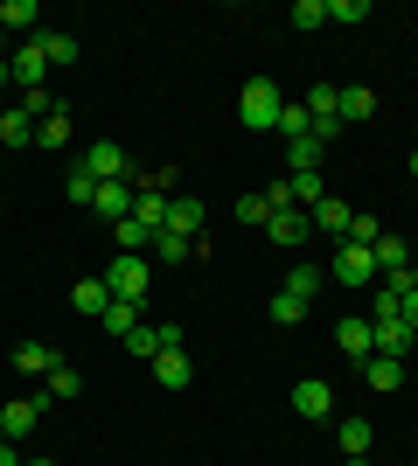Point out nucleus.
<instances>
[{
	"instance_id": "c85d7f7f",
	"label": "nucleus",
	"mask_w": 418,
	"mask_h": 466,
	"mask_svg": "<svg viewBox=\"0 0 418 466\" xmlns=\"http://www.w3.org/2000/svg\"><path fill=\"white\" fill-rule=\"evenodd\" d=\"M189 251H196V237H181V230H154V258H160V265H181Z\"/></svg>"
},
{
	"instance_id": "4c0bfd02",
	"label": "nucleus",
	"mask_w": 418,
	"mask_h": 466,
	"mask_svg": "<svg viewBox=\"0 0 418 466\" xmlns=\"http://www.w3.org/2000/svg\"><path fill=\"white\" fill-rule=\"evenodd\" d=\"M370 15V0H328V21H362Z\"/></svg>"
},
{
	"instance_id": "7ed1b4c3",
	"label": "nucleus",
	"mask_w": 418,
	"mask_h": 466,
	"mask_svg": "<svg viewBox=\"0 0 418 466\" xmlns=\"http://www.w3.org/2000/svg\"><path fill=\"white\" fill-rule=\"evenodd\" d=\"M307 118H314V139L328 147V139L342 133V84H314V91H307Z\"/></svg>"
},
{
	"instance_id": "6ab92c4d",
	"label": "nucleus",
	"mask_w": 418,
	"mask_h": 466,
	"mask_svg": "<svg viewBox=\"0 0 418 466\" xmlns=\"http://www.w3.org/2000/svg\"><path fill=\"white\" fill-rule=\"evenodd\" d=\"M98 216L126 223V216H133V181H98Z\"/></svg>"
},
{
	"instance_id": "f03ea898",
	"label": "nucleus",
	"mask_w": 418,
	"mask_h": 466,
	"mask_svg": "<svg viewBox=\"0 0 418 466\" xmlns=\"http://www.w3.org/2000/svg\"><path fill=\"white\" fill-rule=\"evenodd\" d=\"M105 286H112V299H133V307H147V286H154V272H147V258H133V251H119L112 265H105Z\"/></svg>"
},
{
	"instance_id": "9d476101",
	"label": "nucleus",
	"mask_w": 418,
	"mask_h": 466,
	"mask_svg": "<svg viewBox=\"0 0 418 466\" xmlns=\"http://www.w3.org/2000/svg\"><path fill=\"white\" fill-rule=\"evenodd\" d=\"M0 28L36 42V35H42V7H36V0H0Z\"/></svg>"
},
{
	"instance_id": "a878e982",
	"label": "nucleus",
	"mask_w": 418,
	"mask_h": 466,
	"mask_svg": "<svg viewBox=\"0 0 418 466\" xmlns=\"http://www.w3.org/2000/svg\"><path fill=\"white\" fill-rule=\"evenodd\" d=\"M28 139H36V118L21 112V105H15V112H0V147H28Z\"/></svg>"
},
{
	"instance_id": "ea45409f",
	"label": "nucleus",
	"mask_w": 418,
	"mask_h": 466,
	"mask_svg": "<svg viewBox=\"0 0 418 466\" xmlns=\"http://www.w3.org/2000/svg\"><path fill=\"white\" fill-rule=\"evenodd\" d=\"M0 466H28V460L15 452V439H0Z\"/></svg>"
},
{
	"instance_id": "1a4fd4ad",
	"label": "nucleus",
	"mask_w": 418,
	"mask_h": 466,
	"mask_svg": "<svg viewBox=\"0 0 418 466\" xmlns=\"http://www.w3.org/2000/svg\"><path fill=\"white\" fill-rule=\"evenodd\" d=\"M335 349L356 355V362H370V355H377V341H370V320H362V313H342V320H335Z\"/></svg>"
},
{
	"instance_id": "4468645a",
	"label": "nucleus",
	"mask_w": 418,
	"mask_h": 466,
	"mask_svg": "<svg viewBox=\"0 0 418 466\" xmlns=\"http://www.w3.org/2000/svg\"><path fill=\"white\" fill-rule=\"evenodd\" d=\"M70 307H77L84 320H98V313L112 307V286H105V279H77V286H70Z\"/></svg>"
},
{
	"instance_id": "5701e85b",
	"label": "nucleus",
	"mask_w": 418,
	"mask_h": 466,
	"mask_svg": "<svg viewBox=\"0 0 418 466\" xmlns=\"http://www.w3.org/2000/svg\"><path fill=\"white\" fill-rule=\"evenodd\" d=\"M77 390H84V376L70 370V362H56V370L42 376V397H49V404H70V397H77Z\"/></svg>"
},
{
	"instance_id": "a211bd4d",
	"label": "nucleus",
	"mask_w": 418,
	"mask_h": 466,
	"mask_svg": "<svg viewBox=\"0 0 418 466\" xmlns=\"http://www.w3.org/2000/svg\"><path fill=\"white\" fill-rule=\"evenodd\" d=\"M56 362H63V355L49 349V341H21V349H15V370H21V376H49Z\"/></svg>"
},
{
	"instance_id": "f3484780",
	"label": "nucleus",
	"mask_w": 418,
	"mask_h": 466,
	"mask_svg": "<svg viewBox=\"0 0 418 466\" xmlns=\"http://www.w3.org/2000/svg\"><path fill=\"white\" fill-rule=\"evenodd\" d=\"M168 230L202 237V202H196V195H168Z\"/></svg>"
},
{
	"instance_id": "6e6552de",
	"label": "nucleus",
	"mask_w": 418,
	"mask_h": 466,
	"mask_svg": "<svg viewBox=\"0 0 418 466\" xmlns=\"http://www.w3.org/2000/svg\"><path fill=\"white\" fill-rule=\"evenodd\" d=\"M293 410H300V418H314V425H328V418H335V390L307 376V383H293Z\"/></svg>"
},
{
	"instance_id": "dca6fc26",
	"label": "nucleus",
	"mask_w": 418,
	"mask_h": 466,
	"mask_svg": "<svg viewBox=\"0 0 418 466\" xmlns=\"http://www.w3.org/2000/svg\"><path fill=\"white\" fill-rule=\"evenodd\" d=\"M126 349H133V355H147V362H154V355L181 349V328H168V320H160V328H139L133 341H126Z\"/></svg>"
},
{
	"instance_id": "72a5a7b5",
	"label": "nucleus",
	"mask_w": 418,
	"mask_h": 466,
	"mask_svg": "<svg viewBox=\"0 0 418 466\" xmlns=\"http://www.w3.org/2000/svg\"><path fill=\"white\" fill-rule=\"evenodd\" d=\"M286 292H293V299H314L321 292V265H300V272L286 279Z\"/></svg>"
},
{
	"instance_id": "58836bf2",
	"label": "nucleus",
	"mask_w": 418,
	"mask_h": 466,
	"mask_svg": "<svg viewBox=\"0 0 418 466\" xmlns=\"http://www.w3.org/2000/svg\"><path fill=\"white\" fill-rule=\"evenodd\" d=\"M398 320H404V328L418 334V292H404V307H398Z\"/></svg>"
},
{
	"instance_id": "393cba45",
	"label": "nucleus",
	"mask_w": 418,
	"mask_h": 466,
	"mask_svg": "<svg viewBox=\"0 0 418 466\" xmlns=\"http://www.w3.org/2000/svg\"><path fill=\"white\" fill-rule=\"evenodd\" d=\"M370 112H377V97L362 91V84H342V126H362Z\"/></svg>"
},
{
	"instance_id": "c03bdc74",
	"label": "nucleus",
	"mask_w": 418,
	"mask_h": 466,
	"mask_svg": "<svg viewBox=\"0 0 418 466\" xmlns=\"http://www.w3.org/2000/svg\"><path fill=\"white\" fill-rule=\"evenodd\" d=\"M0 49H7V28H0Z\"/></svg>"
},
{
	"instance_id": "79ce46f5",
	"label": "nucleus",
	"mask_w": 418,
	"mask_h": 466,
	"mask_svg": "<svg viewBox=\"0 0 418 466\" xmlns=\"http://www.w3.org/2000/svg\"><path fill=\"white\" fill-rule=\"evenodd\" d=\"M349 466H370V452H362V460H349Z\"/></svg>"
},
{
	"instance_id": "cd10ccee",
	"label": "nucleus",
	"mask_w": 418,
	"mask_h": 466,
	"mask_svg": "<svg viewBox=\"0 0 418 466\" xmlns=\"http://www.w3.org/2000/svg\"><path fill=\"white\" fill-rule=\"evenodd\" d=\"M335 439H342V452H349V460H362V452H370V418H342Z\"/></svg>"
},
{
	"instance_id": "a18cd8bd",
	"label": "nucleus",
	"mask_w": 418,
	"mask_h": 466,
	"mask_svg": "<svg viewBox=\"0 0 418 466\" xmlns=\"http://www.w3.org/2000/svg\"><path fill=\"white\" fill-rule=\"evenodd\" d=\"M412 175H418V154H412Z\"/></svg>"
},
{
	"instance_id": "c9c22d12",
	"label": "nucleus",
	"mask_w": 418,
	"mask_h": 466,
	"mask_svg": "<svg viewBox=\"0 0 418 466\" xmlns=\"http://www.w3.org/2000/svg\"><path fill=\"white\" fill-rule=\"evenodd\" d=\"M300 313H307V299H293V292H279V299H272V320H279V328H293Z\"/></svg>"
},
{
	"instance_id": "a19ab883",
	"label": "nucleus",
	"mask_w": 418,
	"mask_h": 466,
	"mask_svg": "<svg viewBox=\"0 0 418 466\" xmlns=\"http://www.w3.org/2000/svg\"><path fill=\"white\" fill-rule=\"evenodd\" d=\"M404 286H412V292H418V265H412V272H404Z\"/></svg>"
},
{
	"instance_id": "f8f14e48",
	"label": "nucleus",
	"mask_w": 418,
	"mask_h": 466,
	"mask_svg": "<svg viewBox=\"0 0 418 466\" xmlns=\"http://www.w3.org/2000/svg\"><path fill=\"white\" fill-rule=\"evenodd\" d=\"M98 328L112 334V341H133V334L147 328V320H139V307H133V299H112V307L98 313Z\"/></svg>"
},
{
	"instance_id": "c756f323",
	"label": "nucleus",
	"mask_w": 418,
	"mask_h": 466,
	"mask_svg": "<svg viewBox=\"0 0 418 466\" xmlns=\"http://www.w3.org/2000/svg\"><path fill=\"white\" fill-rule=\"evenodd\" d=\"M42 56H49V63H77V35H63V28H42Z\"/></svg>"
},
{
	"instance_id": "2eb2a0df",
	"label": "nucleus",
	"mask_w": 418,
	"mask_h": 466,
	"mask_svg": "<svg viewBox=\"0 0 418 466\" xmlns=\"http://www.w3.org/2000/svg\"><path fill=\"white\" fill-rule=\"evenodd\" d=\"M42 70H49L42 42H21V49H15V84H21V91H42Z\"/></svg>"
},
{
	"instance_id": "423d86ee",
	"label": "nucleus",
	"mask_w": 418,
	"mask_h": 466,
	"mask_svg": "<svg viewBox=\"0 0 418 466\" xmlns=\"http://www.w3.org/2000/svg\"><path fill=\"white\" fill-rule=\"evenodd\" d=\"M42 410H49V397H15V404H0V439H28V431L42 425Z\"/></svg>"
},
{
	"instance_id": "9b49d317",
	"label": "nucleus",
	"mask_w": 418,
	"mask_h": 466,
	"mask_svg": "<svg viewBox=\"0 0 418 466\" xmlns=\"http://www.w3.org/2000/svg\"><path fill=\"white\" fill-rule=\"evenodd\" d=\"M307 230H314L307 209H272L265 216V237H272V244H307Z\"/></svg>"
},
{
	"instance_id": "f704fd0d",
	"label": "nucleus",
	"mask_w": 418,
	"mask_h": 466,
	"mask_svg": "<svg viewBox=\"0 0 418 466\" xmlns=\"http://www.w3.org/2000/svg\"><path fill=\"white\" fill-rule=\"evenodd\" d=\"M272 216V195H238V223H265Z\"/></svg>"
},
{
	"instance_id": "39448f33",
	"label": "nucleus",
	"mask_w": 418,
	"mask_h": 466,
	"mask_svg": "<svg viewBox=\"0 0 418 466\" xmlns=\"http://www.w3.org/2000/svg\"><path fill=\"white\" fill-rule=\"evenodd\" d=\"M328 272H335V286H370V279H377V258H370V244H342Z\"/></svg>"
},
{
	"instance_id": "f257e3e1",
	"label": "nucleus",
	"mask_w": 418,
	"mask_h": 466,
	"mask_svg": "<svg viewBox=\"0 0 418 466\" xmlns=\"http://www.w3.org/2000/svg\"><path fill=\"white\" fill-rule=\"evenodd\" d=\"M279 112H286V97H279L272 77H251L238 91V118L251 126V133H279Z\"/></svg>"
},
{
	"instance_id": "4be33fe9",
	"label": "nucleus",
	"mask_w": 418,
	"mask_h": 466,
	"mask_svg": "<svg viewBox=\"0 0 418 466\" xmlns=\"http://www.w3.org/2000/svg\"><path fill=\"white\" fill-rule=\"evenodd\" d=\"M362 383H370V390H398L404 362H398V355H370V362H362Z\"/></svg>"
},
{
	"instance_id": "2f4dec72",
	"label": "nucleus",
	"mask_w": 418,
	"mask_h": 466,
	"mask_svg": "<svg viewBox=\"0 0 418 466\" xmlns=\"http://www.w3.org/2000/svg\"><path fill=\"white\" fill-rule=\"evenodd\" d=\"M63 195H70L77 209H98V181L84 175V167H77V175H70V181H63Z\"/></svg>"
},
{
	"instance_id": "aec40b11",
	"label": "nucleus",
	"mask_w": 418,
	"mask_h": 466,
	"mask_svg": "<svg viewBox=\"0 0 418 466\" xmlns=\"http://www.w3.org/2000/svg\"><path fill=\"white\" fill-rule=\"evenodd\" d=\"M286 175H321V139H286Z\"/></svg>"
},
{
	"instance_id": "473e14b6",
	"label": "nucleus",
	"mask_w": 418,
	"mask_h": 466,
	"mask_svg": "<svg viewBox=\"0 0 418 466\" xmlns=\"http://www.w3.org/2000/svg\"><path fill=\"white\" fill-rule=\"evenodd\" d=\"M279 133H286V139H307V133H314L307 105H286V112H279Z\"/></svg>"
},
{
	"instance_id": "7c9ffc66",
	"label": "nucleus",
	"mask_w": 418,
	"mask_h": 466,
	"mask_svg": "<svg viewBox=\"0 0 418 466\" xmlns=\"http://www.w3.org/2000/svg\"><path fill=\"white\" fill-rule=\"evenodd\" d=\"M36 139H42V147H70V112L56 105V112H49V118L36 126Z\"/></svg>"
},
{
	"instance_id": "0eeeda50",
	"label": "nucleus",
	"mask_w": 418,
	"mask_h": 466,
	"mask_svg": "<svg viewBox=\"0 0 418 466\" xmlns=\"http://www.w3.org/2000/svg\"><path fill=\"white\" fill-rule=\"evenodd\" d=\"M307 223H314L321 237H342V244H349V223H356V209H349V202H335V195H321L314 209H307Z\"/></svg>"
},
{
	"instance_id": "bb28decb",
	"label": "nucleus",
	"mask_w": 418,
	"mask_h": 466,
	"mask_svg": "<svg viewBox=\"0 0 418 466\" xmlns=\"http://www.w3.org/2000/svg\"><path fill=\"white\" fill-rule=\"evenodd\" d=\"M370 258H377V272H404V265H412L404 237H377V244H370Z\"/></svg>"
},
{
	"instance_id": "b1692460",
	"label": "nucleus",
	"mask_w": 418,
	"mask_h": 466,
	"mask_svg": "<svg viewBox=\"0 0 418 466\" xmlns=\"http://www.w3.org/2000/svg\"><path fill=\"white\" fill-rule=\"evenodd\" d=\"M154 383H160V390H189V355H181V349L154 355Z\"/></svg>"
},
{
	"instance_id": "e433bc0d",
	"label": "nucleus",
	"mask_w": 418,
	"mask_h": 466,
	"mask_svg": "<svg viewBox=\"0 0 418 466\" xmlns=\"http://www.w3.org/2000/svg\"><path fill=\"white\" fill-rule=\"evenodd\" d=\"M321 21H328V0H300L293 7V28H321Z\"/></svg>"
},
{
	"instance_id": "37998d69",
	"label": "nucleus",
	"mask_w": 418,
	"mask_h": 466,
	"mask_svg": "<svg viewBox=\"0 0 418 466\" xmlns=\"http://www.w3.org/2000/svg\"><path fill=\"white\" fill-rule=\"evenodd\" d=\"M28 466H56V460H28Z\"/></svg>"
},
{
	"instance_id": "ddd939ff",
	"label": "nucleus",
	"mask_w": 418,
	"mask_h": 466,
	"mask_svg": "<svg viewBox=\"0 0 418 466\" xmlns=\"http://www.w3.org/2000/svg\"><path fill=\"white\" fill-rule=\"evenodd\" d=\"M370 341H377V355H398V362H404V355H412V341H418V334L404 328V320H370Z\"/></svg>"
},
{
	"instance_id": "412c9836",
	"label": "nucleus",
	"mask_w": 418,
	"mask_h": 466,
	"mask_svg": "<svg viewBox=\"0 0 418 466\" xmlns=\"http://www.w3.org/2000/svg\"><path fill=\"white\" fill-rule=\"evenodd\" d=\"M133 223H147V230H168V195L133 188Z\"/></svg>"
},
{
	"instance_id": "20e7f679",
	"label": "nucleus",
	"mask_w": 418,
	"mask_h": 466,
	"mask_svg": "<svg viewBox=\"0 0 418 466\" xmlns=\"http://www.w3.org/2000/svg\"><path fill=\"white\" fill-rule=\"evenodd\" d=\"M91 181H133V160H126V147H112V139H98V147H84L77 160Z\"/></svg>"
}]
</instances>
